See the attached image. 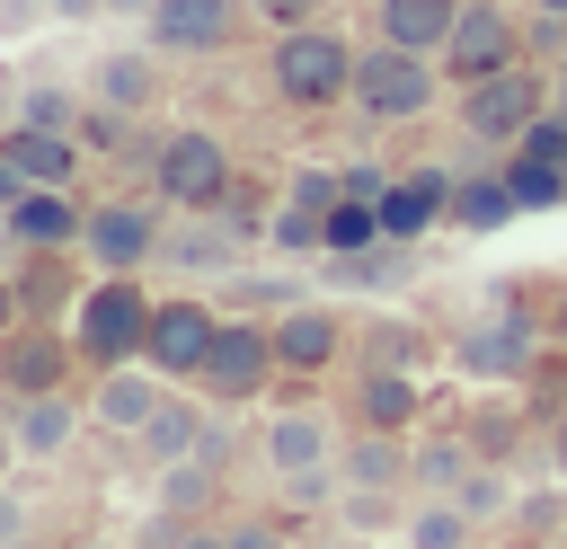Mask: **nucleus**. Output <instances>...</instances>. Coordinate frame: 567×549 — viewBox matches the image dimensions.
<instances>
[{
    "label": "nucleus",
    "mask_w": 567,
    "mask_h": 549,
    "mask_svg": "<svg viewBox=\"0 0 567 549\" xmlns=\"http://www.w3.org/2000/svg\"><path fill=\"white\" fill-rule=\"evenodd\" d=\"M151 310H159V292H142V274H89L80 301H71L80 363H89V372H106V363H142V345H151Z\"/></svg>",
    "instance_id": "obj_1"
},
{
    "label": "nucleus",
    "mask_w": 567,
    "mask_h": 549,
    "mask_svg": "<svg viewBox=\"0 0 567 549\" xmlns=\"http://www.w3.org/2000/svg\"><path fill=\"white\" fill-rule=\"evenodd\" d=\"M354 44L319 18V27H284L275 35V53H266V89L284 97V106H301V115H319V106H337V97H354Z\"/></svg>",
    "instance_id": "obj_2"
},
{
    "label": "nucleus",
    "mask_w": 567,
    "mask_h": 549,
    "mask_svg": "<svg viewBox=\"0 0 567 549\" xmlns=\"http://www.w3.org/2000/svg\"><path fill=\"white\" fill-rule=\"evenodd\" d=\"M558 336H549V319H532L523 301H496V310H478L461 336H452V372H470V381H496V390H523L532 372H540V354H549Z\"/></svg>",
    "instance_id": "obj_3"
},
{
    "label": "nucleus",
    "mask_w": 567,
    "mask_h": 549,
    "mask_svg": "<svg viewBox=\"0 0 567 549\" xmlns=\"http://www.w3.org/2000/svg\"><path fill=\"white\" fill-rule=\"evenodd\" d=\"M151 195L168 213H221L230 204V142L213 124H168L151 142Z\"/></svg>",
    "instance_id": "obj_4"
},
{
    "label": "nucleus",
    "mask_w": 567,
    "mask_h": 549,
    "mask_svg": "<svg viewBox=\"0 0 567 549\" xmlns=\"http://www.w3.org/2000/svg\"><path fill=\"white\" fill-rule=\"evenodd\" d=\"M434 97H443V53H416V44H363V62H354V106L372 115V124H416V115H434Z\"/></svg>",
    "instance_id": "obj_5"
},
{
    "label": "nucleus",
    "mask_w": 567,
    "mask_h": 549,
    "mask_svg": "<svg viewBox=\"0 0 567 549\" xmlns=\"http://www.w3.org/2000/svg\"><path fill=\"white\" fill-rule=\"evenodd\" d=\"M514 62H532V18H523L514 0H461V18H452V35H443V71L470 89V80L514 71Z\"/></svg>",
    "instance_id": "obj_6"
},
{
    "label": "nucleus",
    "mask_w": 567,
    "mask_h": 549,
    "mask_svg": "<svg viewBox=\"0 0 567 549\" xmlns=\"http://www.w3.org/2000/svg\"><path fill=\"white\" fill-rule=\"evenodd\" d=\"M558 97H549V80L532 71V62H514V71H496V80H470L461 89V133L478 142V151H514L523 133H532V115H549Z\"/></svg>",
    "instance_id": "obj_7"
},
{
    "label": "nucleus",
    "mask_w": 567,
    "mask_h": 549,
    "mask_svg": "<svg viewBox=\"0 0 567 549\" xmlns=\"http://www.w3.org/2000/svg\"><path fill=\"white\" fill-rule=\"evenodd\" d=\"M275 372H284V363H275V319H221L195 390H204L213 407H248V398H266Z\"/></svg>",
    "instance_id": "obj_8"
},
{
    "label": "nucleus",
    "mask_w": 567,
    "mask_h": 549,
    "mask_svg": "<svg viewBox=\"0 0 567 549\" xmlns=\"http://www.w3.org/2000/svg\"><path fill=\"white\" fill-rule=\"evenodd\" d=\"M159 204H142V195H97L89 204V230H80V257L97 266V274H142L151 257H159Z\"/></svg>",
    "instance_id": "obj_9"
},
{
    "label": "nucleus",
    "mask_w": 567,
    "mask_h": 549,
    "mask_svg": "<svg viewBox=\"0 0 567 549\" xmlns=\"http://www.w3.org/2000/svg\"><path fill=\"white\" fill-rule=\"evenodd\" d=\"M71 363H80V336H71V319H18V328L0 336V398L71 390Z\"/></svg>",
    "instance_id": "obj_10"
},
{
    "label": "nucleus",
    "mask_w": 567,
    "mask_h": 549,
    "mask_svg": "<svg viewBox=\"0 0 567 549\" xmlns=\"http://www.w3.org/2000/svg\"><path fill=\"white\" fill-rule=\"evenodd\" d=\"M213 336H221V310H213V301H195V292H159L142 363H151V372H168V381H195V372H204V354H213Z\"/></svg>",
    "instance_id": "obj_11"
},
{
    "label": "nucleus",
    "mask_w": 567,
    "mask_h": 549,
    "mask_svg": "<svg viewBox=\"0 0 567 549\" xmlns=\"http://www.w3.org/2000/svg\"><path fill=\"white\" fill-rule=\"evenodd\" d=\"M354 345V328H346V310L337 301H284L275 310V363L292 372V381H310V372H337V354Z\"/></svg>",
    "instance_id": "obj_12"
},
{
    "label": "nucleus",
    "mask_w": 567,
    "mask_h": 549,
    "mask_svg": "<svg viewBox=\"0 0 567 549\" xmlns=\"http://www.w3.org/2000/svg\"><path fill=\"white\" fill-rule=\"evenodd\" d=\"M337 478H346V496H416V434L354 425L337 443Z\"/></svg>",
    "instance_id": "obj_13"
},
{
    "label": "nucleus",
    "mask_w": 567,
    "mask_h": 549,
    "mask_svg": "<svg viewBox=\"0 0 567 549\" xmlns=\"http://www.w3.org/2000/svg\"><path fill=\"white\" fill-rule=\"evenodd\" d=\"M239 27H248V0H151L142 18L151 53H221Z\"/></svg>",
    "instance_id": "obj_14"
},
{
    "label": "nucleus",
    "mask_w": 567,
    "mask_h": 549,
    "mask_svg": "<svg viewBox=\"0 0 567 549\" xmlns=\"http://www.w3.org/2000/svg\"><path fill=\"white\" fill-rule=\"evenodd\" d=\"M452 186H461V168H399L381 186V230L408 239V248L425 230H452Z\"/></svg>",
    "instance_id": "obj_15"
},
{
    "label": "nucleus",
    "mask_w": 567,
    "mask_h": 549,
    "mask_svg": "<svg viewBox=\"0 0 567 549\" xmlns=\"http://www.w3.org/2000/svg\"><path fill=\"white\" fill-rule=\"evenodd\" d=\"M346 416H354V425H381V434H416V425H425V381L399 372V363H354Z\"/></svg>",
    "instance_id": "obj_16"
},
{
    "label": "nucleus",
    "mask_w": 567,
    "mask_h": 549,
    "mask_svg": "<svg viewBox=\"0 0 567 549\" xmlns=\"http://www.w3.org/2000/svg\"><path fill=\"white\" fill-rule=\"evenodd\" d=\"M0 230H9L18 248H80L89 204H80V186H27V195L0 213Z\"/></svg>",
    "instance_id": "obj_17"
},
{
    "label": "nucleus",
    "mask_w": 567,
    "mask_h": 549,
    "mask_svg": "<svg viewBox=\"0 0 567 549\" xmlns=\"http://www.w3.org/2000/svg\"><path fill=\"white\" fill-rule=\"evenodd\" d=\"M177 381L168 372H151V363H106L97 372V390H89V416L106 425V434H142L151 416H159V398H168Z\"/></svg>",
    "instance_id": "obj_18"
},
{
    "label": "nucleus",
    "mask_w": 567,
    "mask_h": 549,
    "mask_svg": "<svg viewBox=\"0 0 567 549\" xmlns=\"http://www.w3.org/2000/svg\"><path fill=\"white\" fill-rule=\"evenodd\" d=\"M80 416L89 407H71V390H35V398H9V443H18V460H62L71 452V434H80Z\"/></svg>",
    "instance_id": "obj_19"
},
{
    "label": "nucleus",
    "mask_w": 567,
    "mask_h": 549,
    "mask_svg": "<svg viewBox=\"0 0 567 549\" xmlns=\"http://www.w3.org/2000/svg\"><path fill=\"white\" fill-rule=\"evenodd\" d=\"M257 443H266V469H275V478H292V469H328V460H337V425H328V407H275Z\"/></svg>",
    "instance_id": "obj_20"
},
{
    "label": "nucleus",
    "mask_w": 567,
    "mask_h": 549,
    "mask_svg": "<svg viewBox=\"0 0 567 549\" xmlns=\"http://www.w3.org/2000/svg\"><path fill=\"white\" fill-rule=\"evenodd\" d=\"M0 151L27 168V186H80V142L62 133V124H0Z\"/></svg>",
    "instance_id": "obj_21"
},
{
    "label": "nucleus",
    "mask_w": 567,
    "mask_h": 549,
    "mask_svg": "<svg viewBox=\"0 0 567 549\" xmlns=\"http://www.w3.org/2000/svg\"><path fill=\"white\" fill-rule=\"evenodd\" d=\"M89 97L115 106V115H151L159 106V62L151 53H97L89 62Z\"/></svg>",
    "instance_id": "obj_22"
},
{
    "label": "nucleus",
    "mask_w": 567,
    "mask_h": 549,
    "mask_svg": "<svg viewBox=\"0 0 567 549\" xmlns=\"http://www.w3.org/2000/svg\"><path fill=\"white\" fill-rule=\"evenodd\" d=\"M204 425H213V407H195V398H177V390H168V398H159V416H151L133 443H142V460H151V469H168V460H195V452H204Z\"/></svg>",
    "instance_id": "obj_23"
},
{
    "label": "nucleus",
    "mask_w": 567,
    "mask_h": 549,
    "mask_svg": "<svg viewBox=\"0 0 567 549\" xmlns=\"http://www.w3.org/2000/svg\"><path fill=\"white\" fill-rule=\"evenodd\" d=\"M478 460H487V452L470 443V425H434V434H416V496H452Z\"/></svg>",
    "instance_id": "obj_24"
},
{
    "label": "nucleus",
    "mask_w": 567,
    "mask_h": 549,
    "mask_svg": "<svg viewBox=\"0 0 567 549\" xmlns=\"http://www.w3.org/2000/svg\"><path fill=\"white\" fill-rule=\"evenodd\" d=\"M71 257L80 248H27L18 257V292H27V319H71Z\"/></svg>",
    "instance_id": "obj_25"
},
{
    "label": "nucleus",
    "mask_w": 567,
    "mask_h": 549,
    "mask_svg": "<svg viewBox=\"0 0 567 549\" xmlns=\"http://www.w3.org/2000/svg\"><path fill=\"white\" fill-rule=\"evenodd\" d=\"M523 204H514V186H505V168H478V177H461L452 186V230H470V239H487V230H505Z\"/></svg>",
    "instance_id": "obj_26"
},
{
    "label": "nucleus",
    "mask_w": 567,
    "mask_h": 549,
    "mask_svg": "<svg viewBox=\"0 0 567 549\" xmlns=\"http://www.w3.org/2000/svg\"><path fill=\"white\" fill-rule=\"evenodd\" d=\"M372 18H381V35H390V44H416V53H443V35H452V18H461V0H372Z\"/></svg>",
    "instance_id": "obj_27"
},
{
    "label": "nucleus",
    "mask_w": 567,
    "mask_h": 549,
    "mask_svg": "<svg viewBox=\"0 0 567 549\" xmlns=\"http://www.w3.org/2000/svg\"><path fill=\"white\" fill-rule=\"evenodd\" d=\"M399 540H408V549H470L478 522L461 514V496H416L408 522H399Z\"/></svg>",
    "instance_id": "obj_28"
},
{
    "label": "nucleus",
    "mask_w": 567,
    "mask_h": 549,
    "mask_svg": "<svg viewBox=\"0 0 567 549\" xmlns=\"http://www.w3.org/2000/svg\"><path fill=\"white\" fill-rule=\"evenodd\" d=\"M496 168H505V186H514V204H523V213H558V204H567V168H558V159L496 151Z\"/></svg>",
    "instance_id": "obj_29"
},
{
    "label": "nucleus",
    "mask_w": 567,
    "mask_h": 549,
    "mask_svg": "<svg viewBox=\"0 0 567 549\" xmlns=\"http://www.w3.org/2000/svg\"><path fill=\"white\" fill-rule=\"evenodd\" d=\"M328 274L354 283V292H390V283H408V239H372L354 257H328Z\"/></svg>",
    "instance_id": "obj_30"
},
{
    "label": "nucleus",
    "mask_w": 567,
    "mask_h": 549,
    "mask_svg": "<svg viewBox=\"0 0 567 549\" xmlns=\"http://www.w3.org/2000/svg\"><path fill=\"white\" fill-rule=\"evenodd\" d=\"M213 487H221V460H204V452H195V460H168V469H159V514L186 522V514L213 505Z\"/></svg>",
    "instance_id": "obj_31"
},
{
    "label": "nucleus",
    "mask_w": 567,
    "mask_h": 549,
    "mask_svg": "<svg viewBox=\"0 0 567 549\" xmlns=\"http://www.w3.org/2000/svg\"><path fill=\"white\" fill-rule=\"evenodd\" d=\"M416 354H425V328H408V319L354 328V363H399V372H416Z\"/></svg>",
    "instance_id": "obj_32"
},
{
    "label": "nucleus",
    "mask_w": 567,
    "mask_h": 549,
    "mask_svg": "<svg viewBox=\"0 0 567 549\" xmlns=\"http://www.w3.org/2000/svg\"><path fill=\"white\" fill-rule=\"evenodd\" d=\"M452 496H461V514H470V522H478V531H487V522H505V514H514V478H505V460H496V469H487V460H478V469H470V478H461V487H452Z\"/></svg>",
    "instance_id": "obj_33"
},
{
    "label": "nucleus",
    "mask_w": 567,
    "mask_h": 549,
    "mask_svg": "<svg viewBox=\"0 0 567 549\" xmlns=\"http://www.w3.org/2000/svg\"><path fill=\"white\" fill-rule=\"evenodd\" d=\"M159 257H168V266H195V274H204V266L230 274V266H239V239H230V230H177V239H159Z\"/></svg>",
    "instance_id": "obj_34"
},
{
    "label": "nucleus",
    "mask_w": 567,
    "mask_h": 549,
    "mask_svg": "<svg viewBox=\"0 0 567 549\" xmlns=\"http://www.w3.org/2000/svg\"><path fill=\"white\" fill-rule=\"evenodd\" d=\"M284 204L337 213V204H346V168H328V159H301V168H284Z\"/></svg>",
    "instance_id": "obj_35"
},
{
    "label": "nucleus",
    "mask_w": 567,
    "mask_h": 549,
    "mask_svg": "<svg viewBox=\"0 0 567 549\" xmlns=\"http://www.w3.org/2000/svg\"><path fill=\"white\" fill-rule=\"evenodd\" d=\"M372 239H390V230H381V204L346 195V204L328 213V257H354V248H372Z\"/></svg>",
    "instance_id": "obj_36"
},
{
    "label": "nucleus",
    "mask_w": 567,
    "mask_h": 549,
    "mask_svg": "<svg viewBox=\"0 0 567 549\" xmlns=\"http://www.w3.org/2000/svg\"><path fill=\"white\" fill-rule=\"evenodd\" d=\"M9 115H18V124H62V133H71V124H80V97H71L62 80H35V89H18Z\"/></svg>",
    "instance_id": "obj_37"
},
{
    "label": "nucleus",
    "mask_w": 567,
    "mask_h": 549,
    "mask_svg": "<svg viewBox=\"0 0 567 549\" xmlns=\"http://www.w3.org/2000/svg\"><path fill=\"white\" fill-rule=\"evenodd\" d=\"M337 0H248V18L266 27V35H284V27H319Z\"/></svg>",
    "instance_id": "obj_38"
},
{
    "label": "nucleus",
    "mask_w": 567,
    "mask_h": 549,
    "mask_svg": "<svg viewBox=\"0 0 567 549\" xmlns=\"http://www.w3.org/2000/svg\"><path fill=\"white\" fill-rule=\"evenodd\" d=\"M470 443L505 460V452H514V407H470Z\"/></svg>",
    "instance_id": "obj_39"
},
{
    "label": "nucleus",
    "mask_w": 567,
    "mask_h": 549,
    "mask_svg": "<svg viewBox=\"0 0 567 549\" xmlns=\"http://www.w3.org/2000/svg\"><path fill=\"white\" fill-rule=\"evenodd\" d=\"M230 549H284V522L275 514H248V522H230Z\"/></svg>",
    "instance_id": "obj_40"
},
{
    "label": "nucleus",
    "mask_w": 567,
    "mask_h": 549,
    "mask_svg": "<svg viewBox=\"0 0 567 549\" xmlns=\"http://www.w3.org/2000/svg\"><path fill=\"white\" fill-rule=\"evenodd\" d=\"M53 18V0H0V35H35Z\"/></svg>",
    "instance_id": "obj_41"
},
{
    "label": "nucleus",
    "mask_w": 567,
    "mask_h": 549,
    "mask_svg": "<svg viewBox=\"0 0 567 549\" xmlns=\"http://www.w3.org/2000/svg\"><path fill=\"white\" fill-rule=\"evenodd\" d=\"M381 186H390V168H372V159H363V168H346V195H363V204H381Z\"/></svg>",
    "instance_id": "obj_42"
},
{
    "label": "nucleus",
    "mask_w": 567,
    "mask_h": 549,
    "mask_svg": "<svg viewBox=\"0 0 567 549\" xmlns=\"http://www.w3.org/2000/svg\"><path fill=\"white\" fill-rule=\"evenodd\" d=\"M558 514H567V505H558V496H532V505H514V522H523V531H549V522H558Z\"/></svg>",
    "instance_id": "obj_43"
},
{
    "label": "nucleus",
    "mask_w": 567,
    "mask_h": 549,
    "mask_svg": "<svg viewBox=\"0 0 567 549\" xmlns=\"http://www.w3.org/2000/svg\"><path fill=\"white\" fill-rule=\"evenodd\" d=\"M27 319V292H18V274H0V336Z\"/></svg>",
    "instance_id": "obj_44"
},
{
    "label": "nucleus",
    "mask_w": 567,
    "mask_h": 549,
    "mask_svg": "<svg viewBox=\"0 0 567 549\" xmlns=\"http://www.w3.org/2000/svg\"><path fill=\"white\" fill-rule=\"evenodd\" d=\"M18 195H27V168H18V159H9V151H0V213H9V204H18Z\"/></svg>",
    "instance_id": "obj_45"
},
{
    "label": "nucleus",
    "mask_w": 567,
    "mask_h": 549,
    "mask_svg": "<svg viewBox=\"0 0 567 549\" xmlns=\"http://www.w3.org/2000/svg\"><path fill=\"white\" fill-rule=\"evenodd\" d=\"M177 549H230V531H213V522H195V531H177Z\"/></svg>",
    "instance_id": "obj_46"
},
{
    "label": "nucleus",
    "mask_w": 567,
    "mask_h": 549,
    "mask_svg": "<svg viewBox=\"0 0 567 549\" xmlns=\"http://www.w3.org/2000/svg\"><path fill=\"white\" fill-rule=\"evenodd\" d=\"M53 18H71V27H89V18H106V0H53Z\"/></svg>",
    "instance_id": "obj_47"
},
{
    "label": "nucleus",
    "mask_w": 567,
    "mask_h": 549,
    "mask_svg": "<svg viewBox=\"0 0 567 549\" xmlns=\"http://www.w3.org/2000/svg\"><path fill=\"white\" fill-rule=\"evenodd\" d=\"M549 460H558V478H567V407L549 416Z\"/></svg>",
    "instance_id": "obj_48"
},
{
    "label": "nucleus",
    "mask_w": 567,
    "mask_h": 549,
    "mask_svg": "<svg viewBox=\"0 0 567 549\" xmlns=\"http://www.w3.org/2000/svg\"><path fill=\"white\" fill-rule=\"evenodd\" d=\"M106 18H133V27H142V18H151V0H106Z\"/></svg>",
    "instance_id": "obj_49"
},
{
    "label": "nucleus",
    "mask_w": 567,
    "mask_h": 549,
    "mask_svg": "<svg viewBox=\"0 0 567 549\" xmlns=\"http://www.w3.org/2000/svg\"><path fill=\"white\" fill-rule=\"evenodd\" d=\"M549 336H558V345H567V292H558V301H549Z\"/></svg>",
    "instance_id": "obj_50"
},
{
    "label": "nucleus",
    "mask_w": 567,
    "mask_h": 549,
    "mask_svg": "<svg viewBox=\"0 0 567 549\" xmlns=\"http://www.w3.org/2000/svg\"><path fill=\"white\" fill-rule=\"evenodd\" d=\"M9 531H18V505H9V496H0V540H9Z\"/></svg>",
    "instance_id": "obj_51"
},
{
    "label": "nucleus",
    "mask_w": 567,
    "mask_h": 549,
    "mask_svg": "<svg viewBox=\"0 0 567 549\" xmlns=\"http://www.w3.org/2000/svg\"><path fill=\"white\" fill-rule=\"evenodd\" d=\"M9 460H18V443H9V425H0V478H9Z\"/></svg>",
    "instance_id": "obj_52"
},
{
    "label": "nucleus",
    "mask_w": 567,
    "mask_h": 549,
    "mask_svg": "<svg viewBox=\"0 0 567 549\" xmlns=\"http://www.w3.org/2000/svg\"><path fill=\"white\" fill-rule=\"evenodd\" d=\"M0 549H35V540H27V531H9V540H0Z\"/></svg>",
    "instance_id": "obj_53"
},
{
    "label": "nucleus",
    "mask_w": 567,
    "mask_h": 549,
    "mask_svg": "<svg viewBox=\"0 0 567 549\" xmlns=\"http://www.w3.org/2000/svg\"><path fill=\"white\" fill-rule=\"evenodd\" d=\"M142 549H177V540H142Z\"/></svg>",
    "instance_id": "obj_54"
},
{
    "label": "nucleus",
    "mask_w": 567,
    "mask_h": 549,
    "mask_svg": "<svg viewBox=\"0 0 567 549\" xmlns=\"http://www.w3.org/2000/svg\"><path fill=\"white\" fill-rule=\"evenodd\" d=\"M558 106H567V97H558Z\"/></svg>",
    "instance_id": "obj_55"
}]
</instances>
